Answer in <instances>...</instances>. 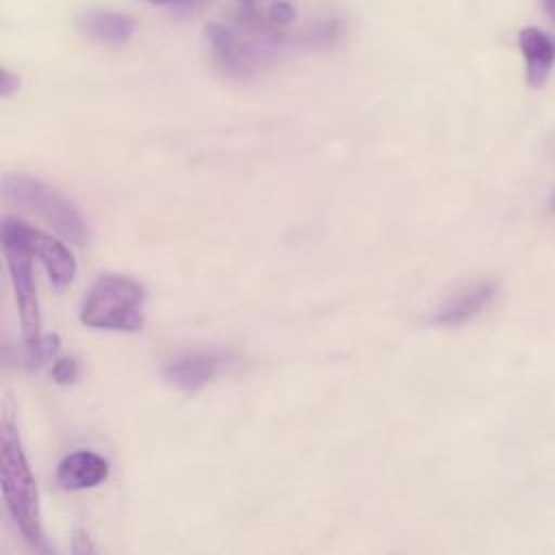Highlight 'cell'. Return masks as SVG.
<instances>
[{
	"instance_id": "obj_1",
	"label": "cell",
	"mask_w": 555,
	"mask_h": 555,
	"mask_svg": "<svg viewBox=\"0 0 555 555\" xmlns=\"http://www.w3.org/2000/svg\"><path fill=\"white\" fill-rule=\"evenodd\" d=\"M30 225L15 217H7L2 221V251L7 258L15 304L20 310V325L26 343V360L30 366H39L43 360H48L56 347L59 336L54 334H41V314H39V301H37V288L33 278V249L28 238Z\"/></svg>"
},
{
	"instance_id": "obj_2",
	"label": "cell",
	"mask_w": 555,
	"mask_h": 555,
	"mask_svg": "<svg viewBox=\"0 0 555 555\" xmlns=\"http://www.w3.org/2000/svg\"><path fill=\"white\" fill-rule=\"evenodd\" d=\"M0 483L4 505L15 527L35 548L48 551L41 527L37 483L30 473V464L24 455L17 431L9 421H2L0 427Z\"/></svg>"
},
{
	"instance_id": "obj_3",
	"label": "cell",
	"mask_w": 555,
	"mask_h": 555,
	"mask_svg": "<svg viewBox=\"0 0 555 555\" xmlns=\"http://www.w3.org/2000/svg\"><path fill=\"white\" fill-rule=\"evenodd\" d=\"M147 293L128 275H100L80 306V323L93 330L139 332L145 321Z\"/></svg>"
},
{
	"instance_id": "obj_4",
	"label": "cell",
	"mask_w": 555,
	"mask_h": 555,
	"mask_svg": "<svg viewBox=\"0 0 555 555\" xmlns=\"http://www.w3.org/2000/svg\"><path fill=\"white\" fill-rule=\"evenodd\" d=\"M2 191L13 204L39 215L48 225L54 228L63 238L82 245L89 238L87 221L78 206L69 202L54 186L22 173H7L2 178Z\"/></svg>"
},
{
	"instance_id": "obj_5",
	"label": "cell",
	"mask_w": 555,
	"mask_h": 555,
	"mask_svg": "<svg viewBox=\"0 0 555 555\" xmlns=\"http://www.w3.org/2000/svg\"><path fill=\"white\" fill-rule=\"evenodd\" d=\"M206 43L215 65L223 74L234 78L251 76L269 56V50L264 46L241 39L232 28L223 24H208Z\"/></svg>"
},
{
	"instance_id": "obj_6",
	"label": "cell",
	"mask_w": 555,
	"mask_h": 555,
	"mask_svg": "<svg viewBox=\"0 0 555 555\" xmlns=\"http://www.w3.org/2000/svg\"><path fill=\"white\" fill-rule=\"evenodd\" d=\"M232 364V353L223 349H186L173 353L165 366L163 375L169 384L180 390L195 392L217 379Z\"/></svg>"
},
{
	"instance_id": "obj_7",
	"label": "cell",
	"mask_w": 555,
	"mask_h": 555,
	"mask_svg": "<svg viewBox=\"0 0 555 555\" xmlns=\"http://www.w3.org/2000/svg\"><path fill=\"white\" fill-rule=\"evenodd\" d=\"M496 297V282L473 280L451 291L434 312V323L442 327H457L479 317Z\"/></svg>"
},
{
	"instance_id": "obj_8",
	"label": "cell",
	"mask_w": 555,
	"mask_h": 555,
	"mask_svg": "<svg viewBox=\"0 0 555 555\" xmlns=\"http://www.w3.org/2000/svg\"><path fill=\"white\" fill-rule=\"evenodd\" d=\"M28 238H30V249L35 258H39V262L43 264L50 282L56 288H65L67 284H72V280L76 278L78 264L69 247L59 238H54L52 234H46L35 228H30Z\"/></svg>"
},
{
	"instance_id": "obj_9",
	"label": "cell",
	"mask_w": 555,
	"mask_h": 555,
	"mask_svg": "<svg viewBox=\"0 0 555 555\" xmlns=\"http://www.w3.org/2000/svg\"><path fill=\"white\" fill-rule=\"evenodd\" d=\"M108 477V462L95 453L78 449L65 455L56 466V481L63 490H89Z\"/></svg>"
},
{
	"instance_id": "obj_10",
	"label": "cell",
	"mask_w": 555,
	"mask_h": 555,
	"mask_svg": "<svg viewBox=\"0 0 555 555\" xmlns=\"http://www.w3.org/2000/svg\"><path fill=\"white\" fill-rule=\"evenodd\" d=\"M76 28L91 41L106 46H121L134 35V20L119 11L87 9L76 17Z\"/></svg>"
},
{
	"instance_id": "obj_11",
	"label": "cell",
	"mask_w": 555,
	"mask_h": 555,
	"mask_svg": "<svg viewBox=\"0 0 555 555\" xmlns=\"http://www.w3.org/2000/svg\"><path fill=\"white\" fill-rule=\"evenodd\" d=\"M518 46L525 59L527 82L542 87L555 67V37L535 26H525L518 33Z\"/></svg>"
},
{
	"instance_id": "obj_12",
	"label": "cell",
	"mask_w": 555,
	"mask_h": 555,
	"mask_svg": "<svg viewBox=\"0 0 555 555\" xmlns=\"http://www.w3.org/2000/svg\"><path fill=\"white\" fill-rule=\"evenodd\" d=\"M52 377L56 384H74L78 379V362L74 358H61L52 364Z\"/></svg>"
},
{
	"instance_id": "obj_13",
	"label": "cell",
	"mask_w": 555,
	"mask_h": 555,
	"mask_svg": "<svg viewBox=\"0 0 555 555\" xmlns=\"http://www.w3.org/2000/svg\"><path fill=\"white\" fill-rule=\"evenodd\" d=\"M273 26H288L295 20V9L288 2H275L269 9V17H267Z\"/></svg>"
},
{
	"instance_id": "obj_14",
	"label": "cell",
	"mask_w": 555,
	"mask_h": 555,
	"mask_svg": "<svg viewBox=\"0 0 555 555\" xmlns=\"http://www.w3.org/2000/svg\"><path fill=\"white\" fill-rule=\"evenodd\" d=\"M20 89V76L13 74L11 69L2 67L0 72V95L2 98H9L11 93H15Z\"/></svg>"
},
{
	"instance_id": "obj_15",
	"label": "cell",
	"mask_w": 555,
	"mask_h": 555,
	"mask_svg": "<svg viewBox=\"0 0 555 555\" xmlns=\"http://www.w3.org/2000/svg\"><path fill=\"white\" fill-rule=\"evenodd\" d=\"M542 9H544L546 17L555 24V0H542Z\"/></svg>"
},
{
	"instance_id": "obj_16",
	"label": "cell",
	"mask_w": 555,
	"mask_h": 555,
	"mask_svg": "<svg viewBox=\"0 0 555 555\" xmlns=\"http://www.w3.org/2000/svg\"><path fill=\"white\" fill-rule=\"evenodd\" d=\"M145 2H152V4H169V2H180V0H145Z\"/></svg>"
},
{
	"instance_id": "obj_17",
	"label": "cell",
	"mask_w": 555,
	"mask_h": 555,
	"mask_svg": "<svg viewBox=\"0 0 555 555\" xmlns=\"http://www.w3.org/2000/svg\"><path fill=\"white\" fill-rule=\"evenodd\" d=\"M548 208H551V212L555 215V191H553V195H551V202H548Z\"/></svg>"
},
{
	"instance_id": "obj_18",
	"label": "cell",
	"mask_w": 555,
	"mask_h": 555,
	"mask_svg": "<svg viewBox=\"0 0 555 555\" xmlns=\"http://www.w3.org/2000/svg\"><path fill=\"white\" fill-rule=\"evenodd\" d=\"M243 2H247V4H249V2H251V0H243Z\"/></svg>"
}]
</instances>
